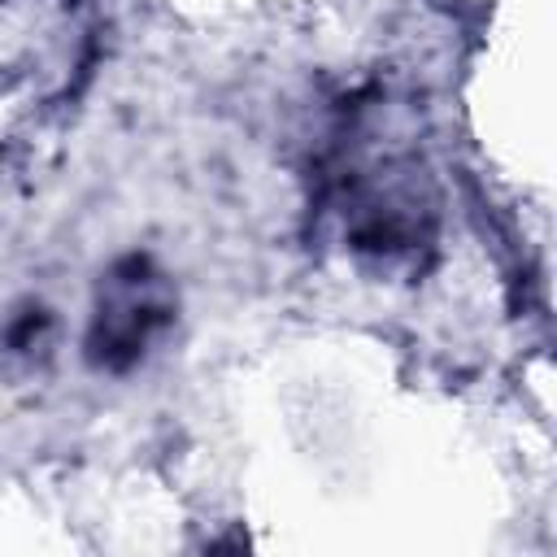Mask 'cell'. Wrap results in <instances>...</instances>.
<instances>
[{"instance_id": "obj_3", "label": "cell", "mask_w": 557, "mask_h": 557, "mask_svg": "<svg viewBox=\"0 0 557 557\" xmlns=\"http://www.w3.org/2000/svg\"><path fill=\"white\" fill-rule=\"evenodd\" d=\"M57 339V313L44 300H17L0 326V348L13 361H44Z\"/></svg>"}, {"instance_id": "obj_1", "label": "cell", "mask_w": 557, "mask_h": 557, "mask_svg": "<svg viewBox=\"0 0 557 557\" xmlns=\"http://www.w3.org/2000/svg\"><path fill=\"white\" fill-rule=\"evenodd\" d=\"M326 200L357 261L383 274H413L431 261L440 205L426 170L413 157L348 139L326 170Z\"/></svg>"}, {"instance_id": "obj_2", "label": "cell", "mask_w": 557, "mask_h": 557, "mask_svg": "<svg viewBox=\"0 0 557 557\" xmlns=\"http://www.w3.org/2000/svg\"><path fill=\"white\" fill-rule=\"evenodd\" d=\"M178 318L174 278L148 252L113 257L91 292V318L83 335V352L104 374H131L148 361L161 335Z\"/></svg>"}]
</instances>
